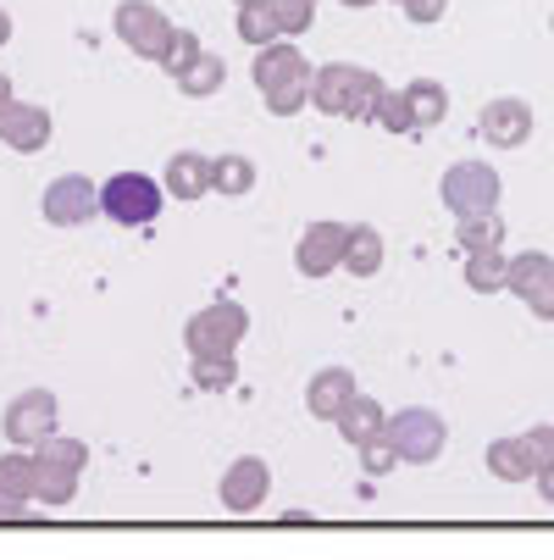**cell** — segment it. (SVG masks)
<instances>
[{
    "label": "cell",
    "instance_id": "44",
    "mask_svg": "<svg viewBox=\"0 0 554 560\" xmlns=\"http://www.w3.org/2000/svg\"><path fill=\"white\" fill-rule=\"evenodd\" d=\"M233 7H245V0H233Z\"/></svg>",
    "mask_w": 554,
    "mask_h": 560
},
{
    "label": "cell",
    "instance_id": "38",
    "mask_svg": "<svg viewBox=\"0 0 554 560\" xmlns=\"http://www.w3.org/2000/svg\"><path fill=\"white\" fill-rule=\"evenodd\" d=\"M532 489H538V500H543V505H554V460H543V466H538Z\"/></svg>",
    "mask_w": 554,
    "mask_h": 560
},
{
    "label": "cell",
    "instance_id": "35",
    "mask_svg": "<svg viewBox=\"0 0 554 560\" xmlns=\"http://www.w3.org/2000/svg\"><path fill=\"white\" fill-rule=\"evenodd\" d=\"M400 12L416 23V28H427V23H444V12H449V0H400Z\"/></svg>",
    "mask_w": 554,
    "mask_h": 560
},
{
    "label": "cell",
    "instance_id": "27",
    "mask_svg": "<svg viewBox=\"0 0 554 560\" xmlns=\"http://www.w3.org/2000/svg\"><path fill=\"white\" fill-rule=\"evenodd\" d=\"M189 383H195L200 394L239 388V355H189Z\"/></svg>",
    "mask_w": 554,
    "mask_h": 560
},
{
    "label": "cell",
    "instance_id": "20",
    "mask_svg": "<svg viewBox=\"0 0 554 560\" xmlns=\"http://www.w3.org/2000/svg\"><path fill=\"white\" fill-rule=\"evenodd\" d=\"M382 256H388L382 233H377L372 222H350V250H344V272H350V278H377V272H382Z\"/></svg>",
    "mask_w": 554,
    "mask_h": 560
},
{
    "label": "cell",
    "instance_id": "3",
    "mask_svg": "<svg viewBox=\"0 0 554 560\" xmlns=\"http://www.w3.org/2000/svg\"><path fill=\"white\" fill-rule=\"evenodd\" d=\"M245 334H250V311L239 300H211L184 323L189 355H239Z\"/></svg>",
    "mask_w": 554,
    "mask_h": 560
},
{
    "label": "cell",
    "instance_id": "14",
    "mask_svg": "<svg viewBox=\"0 0 554 560\" xmlns=\"http://www.w3.org/2000/svg\"><path fill=\"white\" fill-rule=\"evenodd\" d=\"M478 128L494 150H521L532 139V106L521 95H494L483 112H478Z\"/></svg>",
    "mask_w": 554,
    "mask_h": 560
},
{
    "label": "cell",
    "instance_id": "28",
    "mask_svg": "<svg viewBox=\"0 0 554 560\" xmlns=\"http://www.w3.org/2000/svg\"><path fill=\"white\" fill-rule=\"evenodd\" d=\"M554 278V256H543V250H521V256H510V294L516 300H527V294H538L543 283Z\"/></svg>",
    "mask_w": 554,
    "mask_h": 560
},
{
    "label": "cell",
    "instance_id": "7",
    "mask_svg": "<svg viewBox=\"0 0 554 560\" xmlns=\"http://www.w3.org/2000/svg\"><path fill=\"white\" fill-rule=\"evenodd\" d=\"M0 433L7 444H23V450H39L50 433H61V406L50 388H23L7 411H0Z\"/></svg>",
    "mask_w": 554,
    "mask_h": 560
},
{
    "label": "cell",
    "instance_id": "10",
    "mask_svg": "<svg viewBox=\"0 0 554 560\" xmlns=\"http://www.w3.org/2000/svg\"><path fill=\"white\" fill-rule=\"evenodd\" d=\"M39 211H45L50 228H84V222L101 217V184L84 178V173H61V178L45 184Z\"/></svg>",
    "mask_w": 554,
    "mask_h": 560
},
{
    "label": "cell",
    "instance_id": "4",
    "mask_svg": "<svg viewBox=\"0 0 554 560\" xmlns=\"http://www.w3.org/2000/svg\"><path fill=\"white\" fill-rule=\"evenodd\" d=\"M34 483H39V455L12 444L0 455V527H28L39 522V500H34Z\"/></svg>",
    "mask_w": 554,
    "mask_h": 560
},
{
    "label": "cell",
    "instance_id": "29",
    "mask_svg": "<svg viewBox=\"0 0 554 560\" xmlns=\"http://www.w3.org/2000/svg\"><path fill=\"white\" fill-rule=\"evenodd\" d=\"M34 455H39V460H56V466H72V471H84V466H90V444L78 439V433H50Z\"/></svg>",
    "mask_w": 554,
    "mask_h": 560
},
{
    "label": "cell",
    "instance_id": "9",
    "mask_svg": "<svg viewBox=\"0 0 554 560\" xmlns=\"http://www.w3.org/2000/svg\"><path fill=\"white\" fill-rule=\"evenodd\" d=\"M344 250H350V222H333V217H316L305 233H299V245H294V272L299 278H333L344 272Z\"/></svg>",
    "mask_w": 554,
    "mask_h": 560
},
{
    "label": "cell",
    "instance_id": "22",
    "mask_svg": "<svg viewBox=\"0 0 554 560\" xmlns=\"http://www.w3.org/2000/svg\"><path fill=\"white\" fill-rule=\"evenodd\" d=\"M405 106H411L416 133L422 128H438L449 117V90L438 84V78H411V84H405Z\"/></svg>",
    "mask_w": 554,
    "mask_h": 560
},
{
    "label": "cell",
    "instance_id": "21",
    "mask_svg": "<svg viewBox=\"0 0 554 560\" xmlns=\"http://www.w3.org/2000/svg\"><path fill=\"white\" fill-rule=\"evenodd\" d=\"M256 162L250 155H239V150H227V155H216L211 162V195H222V200H245L250 189H256Z\"/></svg>",
    "mask_w": 554,
    "mask_h": 560
},
{
    "label": "cell",
    "instance_id": "41",
    "mask_svg": "<svg viewBox=\"0 0 554 560\" xmlns=\"http://www.w3.org/2000/svg\"><path fill=\"white\" fill-rule=\"evenodd\" d=\"M7 39H12V12L0 7V45H7Z\"/></svg>",
    "mask_w": 554,
    "mask_h": 560
},
{
    "label": "cell",
    "instance_id": "5",
    "mask_svg": "<svg viewBox=\"0 0 554 560\" xmlns=\"http://www.w3.org/2000/svg\"><path fill=\"white\" fill-rule=\"evenodd\" d=\"M388 439L400 450V466H433L449 444V422L427 406H405V411L388 417Z\"/></svg>",
    "mask_w": 554,
    "mask_h": 560
},
{
    "label": "cell",
    "instance_id": "19",
    "mask_svg": "<svg viewBox=\"0 0 554 560\" xmlns=\"http://www.w3.org/2000/svg\"><path fill=\"white\" fill-rule=\"evenodd\" d=\"M505 217L499 211H465L455 217V245L471 256V250H505Z\"/></svg>",
    "mask_w": 554,
    "mask_h": 560
},
{
    "label": "cell",
    "instance_id": "12",
    "mask_svg": "<svg viewBox=\"0 0 554 560\" xmlns=\"http://www.w3.org/2000/svg\"><path fill=\"white\" fill-rule=\"evenodd\" d=\"M56 139V122L39 101H7L0 106V144L17 150V155H39Z\"/></svg>",
    "mask_w": 554,
    "mask_h": 560
},
{
    "label": "cell",
    "instance_id": "43",
    "mask_svg": "<svg viewBox=\"0 0 554 560\" xmlns=\"http://www.w3.org/2000/svg\"><path fill=\"white\" fill-rule=\"evenodd\" d=\"M549 34H554V18H549Z\"/></svg>",
    "mask_w": 554,
    "mask_h": 560
},
{
    "label": "cell",
    "instance_id": "36",
    "mask_svg": "<svg viewBox=\"0 0 554 560\" xmlns=\"http://www.w3.org/2000/svg\"><path fill=\"white\" fill-rule=\"evenodd\" d=\"M527 311L538 316V323H554V278H549L538 294H527Z\"/></svg>",
    "mask_w": 554,
    "mask_h": 560
},
{
    "label": "cell",
    "instance_id": "42",
    "mask_svg": "<svg viewBox=\"0 0 554 560\" xmlns=\"http://www.w3.org/2000/svg\"><path fill=\"white\" fill-rule=\"evenodd\" d=\"M339 7H350V12H366V7H377V0H339Z\"/></svg>",
    "mask_w": 554,
    "mask_h": 560
},
{
    "label": "cell",
    "instance_id": "6",
    "mask_svg": "<svg viewBox=\"0 0 554 560\" xmlns=\"http://www.w3.org/2000/svg\"><path fill=\"white\" fill-rule=\"evenodd\" d=\"M173 28H178V23L155 7V0H117V12H111V34H117L139 61H162Z\"/></svg>",
    "mask_w": 554,
    "mask_h": 560
},
{
    "label": "cell",
    "instance_id": "26",
    "mask_svg": "<svg viewBox=\"0 0 554 560\" xmlns=\"http://www.w3.org/2000/svg\"><path fill=\"white\" fill-rule=\"evenodd\" d=\"M510 283V256L505 250H471L465 256V289L471 294H499Z\"/></svg>",
    "mask_w": 554,
    "mask_h": 560
},
{
    "label": "cell",
    "instance_id": "1",
    "mask_svg": "<svg viewBox=\"0 0 554 560\" xmlns=\"http://www.w3.org/2000/svg\"><path fill=\"white\" fill-rule=\"evenodd\" d=\"M382 90L388 84L361 61H328L310 72V106L322 117H344V122H372Z\"/></svg>",
    "mask_w": 554,
    "mask_h": 560
},
{
    "label": "cell",
    "instance_id": "39",
    "mask_svg": "<svg viewBox=\"0 0 554 560\" xmlns=\"http://www.w3.org/2000/svg\"><path fill=\"white\" fill-rule=\"evenodd\" d=\"M283 522H288V527H316V516H310V511H283Z\"/></svg>",
    "mask_w": 554,
    "mask_h": 560
},
{
    "label": "cell",
    "instance_id": "23",
    "mask_svg": "<svg viewBox=\"0 0 554 560\" xmlns=\"http://www.w3.org/2000/svg\"><path fill=\"white\" fill-rule=\"evenodd\" d=\"M78 477H84V471L56 466V460H39V483H34L39 511H67V505L78 500Z\"/></svg>",
    "mask_w": 554,
    "mask_h": 560
},
{
    "label": "cell",
    "instance_id": "32",
    "mask_svg": "<svg viewBox=\"0 0 554 560\" xmlns=\"http://www.w3.org/2000/svg\"><path fill=\"white\" fill-rule=\"evenodd\" d=\"M272 18H278L283 39H299L316 23V0H272Z\"/></svg>",
    "mask_w": 554,
    "mask_h": 560
},
{
    "label": "cell",
    "instance_id": "25",
    "mask_svg": "<svg viewBox=\"0 0 554 560\" xmlns=\"http://www.w3.org/2000/svg\"><path fill=\"white\" fill-rule=\"evenodd\" d=\"M233 34H239L250 50L278 45V39H283V28H278V18H272V0H245L239 18H233Z\"/></svg>",
    "mask_w": 554,
    "mask_h": 560
},
{
    "label": "cell",
    "instance_id": "40",
    "mask_svg": "<svg viewBox=\"0 0 554 560\" xmlns=\"http://www.w3.org/2000/svg\"><path fill=\"white\" fill-rule=\"evenodd\" d=\"M7 101H17V90H12V72H0V106Z\"/></svg>",
    "mask_w": 554,
    "mask_h": 560
},
{
    "label": "cell",
    "instance_id": "31",
    "mask_svg": "<svg viewBox=\"0 0 554 560\" xmlns=\"http://www.w3.org/2000/svg\"><path fill=\"white\" fill-rule=\"evenodd\" d=\"M372 122H377L382 133H416V122H411V106H405V90H382V95H377V112H372Z\"/></svg>",
    "mask_w": 554,
    "mask_h": 560
},
{
    "label": "cell",
    "instance_id": "16",
    "mask_svg": "<svg viewBox=\"0 0 554 560\" xmlns=\"http://www.w3.org/2000/svg\"><path fill=\"white\" fill-rule=\"evenodd\" d=\"M333 433H339L350 450H361V444H372V439H382V433H388V411L377 406L372 394H361V388H355V394L344 399V411L333 417Z\"/></svg>",
    "mask_w": 554,
    "mask_h": 560
},
{
    "label": "cell",
    "instance_id": "30",
    "mask_svg": "<svg viewBox=\"0 0 554 560\" xmlns=\"http://www.w3.org/2000/svg\"><path fill=\"white\" fill-rule=\"evenodd\" d=\"M195 61H200V34H189V28H173V34H167V50H162V61H155V67H162V72H173V78H184Z\"/></svg>",
    "mask_w": 554,
    "mask_h": 560
},
{
    "label": "cell",
    "instance_id": "13",
    "mask_svg": "<svg viewBox=\"0 0 554 560\" xmlns=\"http://www.w3.org/2000/svg\"><path fill=\"white\" fill-rule=\"evenodd\" d=\"M310 61H305V50L294 45V39H278V45H261L256 50V67H250V78H256V90L261 95H272V90H288V84H310Z\"/></svg>",
    "mask_w": 554,
    "mask_h": 560
},
{
    "label": "cell",
    "instance_id": "11",
    "mask_svg": "<svg viewBox=\"0 0 554 560\" xmlns=\"http://www.w3.org/2000/svg\"><path fill=\"white\" fill-rule=\"evenodd\" d=\"M272 494V466L261 455H239L227 471H222V483H216V500L227 516H256Z\"/></svg>",
    "mask_w": 554,
    "mask_h": 560
},
{
    "label": "cell",
    "instance_id": "37",
    "mask_svg": "<svg viewBox=\"0 0 554 560\" xmlns=\"http://www.w3.org/2000/svg\"><path fill=\"white\" fill-rule=\"evenodd\" d=\"M527 439H532L538 460H554V422H538V428H527Z\"/></svg>",
    "mask_w": 554,
    "mask_h": 560
},
{
    "label": "cell",
    "instance_id": "15",
    "mask_svg": "<svg viewBox=\"0 0 554 560\" xmlns=\"http://www.w3.org/2000/svg\"><path fill=\"white\" fill-rule=\"evenodd\" d=\"M483 460H488V477H499V483H532L538 466H543L527 433H505V439H494V444L483 450Z\"/></svg>",
    "mask_w": 554,
    "mask_h": 560
},
{
    "label": "cell",
    "instance_id": "34",
    "mask_svg": "<svg viewBox=\"0 0 554 560\" xmlns=\"http://www.w3.org/2000/svg\"><path fill=\"white\" fill-rule=\"evenodd\" d=\"M261 101H267V112H272V117H299V112L310 106V84H288V90L261 95Z\"/></svg>",
    "mask_w": 554,
    "mask_h": 560
},
{
    "label": "cell",
    "instance_id": "24",
    "mask_svg": "<svg viewBox=\"0 0 554 560\" xmlns=\"http://www.w3.org/2000/svg\"><path fill=\"white\" fill-rule=\"evenodd\" d=\"M222 84H227V61L216 50H200V61L178 78V95L184 101H211V95H222Z\"/></svg>",
    "mask_w": 554,
    "mask_h": 560
},
{
    "label": "cell",
    "instance_id": "45",
    "mask_svg": "<svg viewBox=\"0 0 554 560\" xmlns=\"http://www.w3.org/2000/svg\"><path fill=\"white\" fill-rule=\"evenodd\" d=\"M393 7H400V0H393Z\"/></svg>",
    "mask_w": 554,
    "mask_h": 560
},
{
    "label": "cell",
    "instance_id": "18",
    "mask_svg": "<svg viewBox=\"0 0 554 560\" xmlns=\"http://www.w3.org/2000/svg\"><path fill=\"white\" fill-rule=\"evenodd\" d=\"M350 394H355V372L350 366H322V372H310V383H305V411L316 422H333Z\"/></svg>",
    "mask_w": 554,
    "mask_h": 560
},
{
    "label": "cell",
    "instance_id": "33",
    "mask_svg": "<svg viewBox=\"0 0 554 560\" xmlns=\"http://www.w3.org/2000/svg\"><path fill=\"white\" fill-rule=\"evenodd\" d=\"M355 455H361V471H366V477H388L393 466H400V450H393V439H388V433H382V439H372V444H361Z\"/></svg>",
    "mask_w": 554,
    "mask_h": 560
},
{
    "label": "cell",
    "instance_id": "17",
    "mask_svg": "<svg viewBox=\"0 0 554 560\" xmlns=\"http://www.w3.org/2000/svg\"><path fill=\"white\" fill-rule=\"evenodd\" d=\"M211 162L216 155H200V150H173L167 167H162V184L173 200H205L211 195Z\"/></svg>",
    "mask_w": 554,
    "mask_h": 560
},
{
    "label": "cell",
    "instance_id": "8",
    "mask_svg": "<svg viewBox=\"0 0 554 560\" xmlns=\"http://www.w3.org/2000/svg\"><path fill=\"white\" fill-rule=\"evenodd\" d=\"M499 195H505V184H499V173L488 162H455L438 178V200L455 217H465V211H499Z\"/></svg>",
    "mask_w": 554,
    "mask_h": 560
},
{
    "label": "cell",
    "instance_id": "2",
    "mask_svg": "<svg viewBox=\"0 0 554 560\" xmlns=\"http://www.w3.org/2000/svg\"><path fill=\"white\" fill-rule=\"evenodd\" d=\"M167 184L155 173H139V167H122L101 184V217H111L117 228H150L167 206Z\"/></svg>",
    "mask_w": 554,
    "mask_h": 560
}]
</instances>
